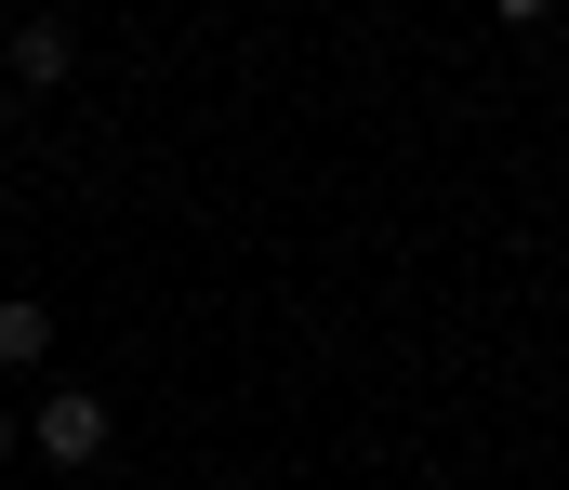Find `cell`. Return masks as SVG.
I'll list each match as a JSON object with an SVG mask.
<instances>
[{
	"instance_id": "6da1fadb",
	"label": "cell",
	"mask_w": 569,
	"mask_h": 490,
	"mask_svg": "<svg viewBox=\"0 0 569 490\" xmlns=\"http://www.w3.org/2000/svg\"><path fill=\"white\" fill-rule=\"evenodd\" d=\"M93 451H107V398L53 384V398H40V464H93Z\"/></svg>"
},
{
	"instance_id": "7a4b0ae2",
	"label": "cell",
	"mask_w": 569,
	"mask_h": 490,
	"mask_svg": "<svg viewBox=\"0 0 569 490\" xmlns=\"http://www.w3.org/2000/svg\"><path fill=\"white\" fill-rule=\"evenodd\" d=\"M67 67H80V40H67L53 13H27V27H13V53H0V80H13V93H53Z\"/></svg>"
},
{
	"instance_id": "277c9868",
	"label": "cell",
	"mask_w": 569,
	"mask_h": 490,
	"mask_svg": "<svg viewBox=\"0 0 569 490\" xmlns=\"http://www.w3.org/2000/svg\"><path fill=\"white\" fill-rule=\"evenodd\" d=\"M0 464H13V411H0Z\"/></svg>"
},
{
	"instance_id": "5b68a950",
	"label": "cell",
	"mask_w": 569,
	"mask_h": 490,
	"mask_svg": "<svg viewBox=\"0 0 569 490\" xmlns=\"http://www.w3.org/2000/svg\"><path fill=\"white\" fill-rule=\"evenodd\" d=\"M0 120H13V80H0Z\"/></svg>"
},
{
	"instance_id": "3957f363",
	"label": "cell",
	"mask_w": 569,
	"mask_h": 490,
	"mask_svg": "<svg viewBox=\"0 0 569 490\" xmlns=\"http://www.w3.org/2000/svg\"><path fill=\"white\" fill-rule=\"evenodd\" d=\"M40 344H53L40 306H0V371H40Z\"/></svg>"
}]
</instances>
